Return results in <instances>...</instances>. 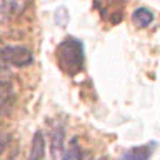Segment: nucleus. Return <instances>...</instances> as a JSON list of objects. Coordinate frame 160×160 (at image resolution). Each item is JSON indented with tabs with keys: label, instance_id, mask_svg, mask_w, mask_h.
<instances>
[{
	"label": "nucleus",
	"instance_id": "1",
	"mask_svg": "<svg viewBox=\"0 0 160 160\" xmlns=\"http://www.w3.org/2000/svg\"><path fill=\"white\" fill-rule=\"evenodd\" d=\"M55 57H57V63L70 77H75L83 70L85 65V47L83 42L75 37H67L58 43L57 50H55Z\"/></svg>",
	"mask_w": 160,
	"mask_h": 160
},
{
	"label": "nucleus",
	"instance_id": "2",
	"mask_svg": "<svg viewBox=\"0 0 160 160\" xmlns=\"http://www.w3.org/2000/svg\"><path fill=\"white\" fill-rule=\"evenodd\" d=\"M32 62H33V53L27 47H22V45L0 47V68H5V67L23 68L32 65Z\"/></svg>",
	"mask_w": 160,
	"mask_h": 160
},
{
	"label": "nucleus",
	"instance_id": "3",
	"mask_svg": "<svg viewBox=\"0 0 160 160\" xmlns=\"http://www.w3.org/2000/svg\"><path fill=\"white\" fill-rule=\"evenodd\" d=\"M25 5H27L25 0H0V23L22 13Z\"/></svg>",
	"mask_w": 160,
	"mask_h": 160
},
{
	"label": "nucleus",
	"instance_id": "4",
	"mask_svg": "<svg viewBox=\"0 0 160 160\" xmlns=\"http://www.w3.org/2000/svg\"><path fill=\"white\" fill-rule=\"evenodd\" d=\"M153 148H155V142L135 145V147H130L128 150H125L120 160H148L153 153Z\"/></svg>",
	"mask_w": 160,
	"mask_h": 160
},
{
	"label": "nucleus",
	"instance_id": "5",
	"mask_svg": "<svg viewBox=\"0 0 160 160\" xmlns=\"http://www.w3.org/2000/svg\"><path fill=\"white\" fill-rule=\"evenodd\" d=\"M132 22L137 25L138 28H147L150 23L153 22V13L152 10L147 7H138L133 10L132 13Z\"/></svg>",
	"mask_w": 160,
	"mask_h": 160
},
{
	"label": "nucleus",
	"instance_id": "6",
	"mask_svg": "<svg viewBox=\"0 0 160 160\" xmlns=\"http://www.w3.org/2000/svg\"><path fill=\"white\" fill-rule=\"evenodd\" d=\"M45 155V138L42 132H35L32 138V148H30V160H42Z\"/></svg>",
	"mask_w": 160,
	"mask_h": 160
},
{
	"label": "nucleus",
	"instance_id": "7",
	"mask_svg": "<svg viewBox=\"0 0 160 160\" xmlns=\"http://www.w3.org/2000/svg\"><path fill=\"white\" fill-rule=\"evenodd\" d=\"M63 132H65L63 125L53 128V132H52V155H53V157H55V155H58L60 152H62V148H63V138H65Z\"/></svg>",
	"mask_w": 160,
	"mask_h": 160
},
{
	"label": "nucleus",
	"instance_id": "8",
	"mask_svg": "<svg viewBox=\"0 0 160 160\" xmlns=\"http://www.w3.org/2000/svg\"><path fill=\"white\" fill-rule=\"evenodd\" d=\"M12 93H13V88H12V83L8 80H5L0 77V108L5 107L10 98H12Z\"/></svg>",
	"mask_w": 160,
	"mask_h": 160
},
{
	"label": "nucleus",
	"instance_id": "9",
	"mask_svg": "<svg viewBox=\"0 0 160 160\" xmlns=\"http://www.w3.org/2000/svg\"><path fill=\"white\" fill-rule=\"evenodd\" d=\"M62 160H82V150L77 145V140H72V143H70L67 152L63 153Z\"/></svg>",
	"mask_w": 160,
	"mask_h": 160
},
{
	"label": "nucleus",
	"instance_id": "10",
	"mask_svg": "<svg viewBox=\"0 0 160 160\" xmlns=\"http://www.w3.org/2000/svg\"><path fill=\"white\" fill-rule=\"evenodd\" d=\"M10 143V135L7 133H0V153L7 148V145Z\"/></svg>",
	"mask_w": 160,
	"mask_h": 160
}]
</instances>
